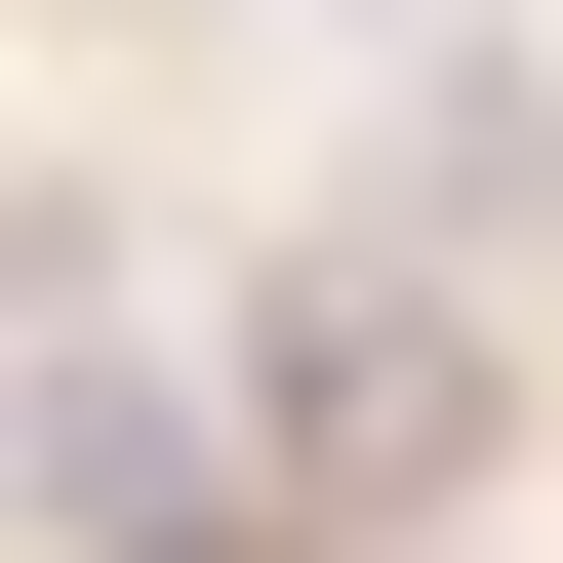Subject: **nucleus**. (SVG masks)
Segmentation results:
<instances>
[{"mask_svg":"<svg viewBox=\"0 0 563 563\" xmlns=\"http://www.w3.org/2000/svg\"><path fill=\"white\" fill-rule=\"evenodd\" d=\"M242 443L282 483H322V523H443V483H483V322H443V282H282V322H242Z\"/></svg>","mask_w":563,"mask_h":563,"instance_id":"obj_1","label":"nucleus"},{"mask_svg":"<svg viewBox=\"0 0 563 563\" xmlns=\"http://www.w3.org/2000/svg\"><path fill=\"white\" fill-rule=\"evenodd\" d=\"M0 483H41L81 563H201V363H41V402H0Z\"/></svg>","mask_w":563,"mask_h":563,"instance_id":"obj_2","label":"nucleus"}]
</instances>
